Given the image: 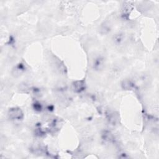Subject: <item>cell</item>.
<instances>
[{"mask_svg":"<svg viewBox=\"0 0 159 159\" xmlns=\"http://www.w3.org/2000/svg\"><path fill=\"white\" fill-rule=\"evenodd\" d=\"M9 116L13 120H20L23 116V113L21 109L13 108L9 111Z\"/></svg>","mask_w":159,"mask_h":159,"instance_id":"1","label":"cell"},{"mask_svg":"<svg viewBox=\"0 0 159 159\" xmlns=\"http://www.w3.org/2000/svg\"><path fill=\"white\" fill-rule=\"evenodd\" d=\"M73 87L75 92H81L85 88V83L83 81H78L73 83Z\"/></svg>","mask_w":159,"mask_h":159,"instance_id":"2","label":"cell"},{"mask_svg":"<svg viewBox=\"0 0 159 159\" xmlns=\"http://www.w3.org/2000/svg\"><path fill=\"white\" fill-rule=\"evenodd\" d=\"M104 65L103 59L101 57H98L94 60L93 66L96 70H100Z\"/></svg>","mask_w":159,"mask_h":159,"instance_id":"3","label":"cell"},{"mask_svg":"<svg viewBox=\"0 0 159 159\" xmlns=\"http://www.w3.org/2000/svg\"><path fill=\"white\" fill-rule=\"evenodd\" d=\"M108 120L109 121V122L112 124H115L116 122L118 121V118H117L116 114H114V113H109V118H108Z\"/></svg>","mask_w":159,"mask_h":159,"instance_id":"4","label":"cell"},{"mask_svg":"<svg viewBox=\"0 0 159 159\" xmlns=\"http://www.w3.org/2000/svg\"><path fill=\"white\" fill-rule=\"evenodd\" d=\"M104 140L106 141H111L112 140V135L110 132H105L103 134Z\"/></svg>","mask_w":159,"mask_h":159,"instance_id":"5","label":"cell"},{"mask_svg":"<svg viewBox=\"0 0 159 159\" xmlns=\"http://www.w3.org/2000/svg\"><path fill=\"white\" fill-rule=\"evenodd\" d=\"M123 85L125 89H131L132 86V83L130 81H125L124 82Z\"/></svg>","mask_w":159,"mask_h":159,"instance_id":"6","label":"cell"},{"mask_svg":"<svg viewBox=\"0 0 159 159\" xmlns=\"http://www.w3.org/2000/svg\"><path fill=\"white\" fill-rule=\"evenodd\" d=\"M34 109L37 111H40L41 109V105L39 103H35L34 104Z\"/></svg>","mask_w":159,"mask_h":159,"instance_id":"7","label":"cell"}]
</instances>
